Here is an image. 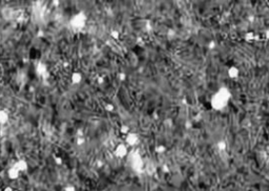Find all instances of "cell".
Wrapping results in <instances>:
<instances>
[{
	"instance_id": "14",
	"label": "cell",
	"mask_w": 269,
	"mask_h": 191,
	"mask_svg": "<svg viewBox=\"0 0 269 191\" xmlns=\"http://www.w3.org/2000/svg\"><path fill=\"white\" fill-rule=\"evenodd\" d=\"M3 191H14V190H13L12 187H5V188L3 189Z\"/></svg>"
},
{
	"instance_id": "11",
	"label": "cell",
	"mask_w": 269,
	"mask_h": 191,
	"mask_svg": "<svg viewBox=\"0 0 269 191\" xmlns=\"http://www.w3.org/2000/svg\"><path fill=\"white\" fill-rule=\"evenodd\" d=\"M2 14L7 19H11L12 17H13V11H11V9H4L2 11Z\"/></svg>"
},
{
	"instance_id": "4",
	"label": "cell",
	"mask_w": 269,
	"mask_h": 191,
	"mask_svg": "<svg viewBox=\"0 0 269 191\" xmlns=\"http://www.w3.org/2000/svg\"><path fill=\"white\" fill-rule=\"evenodd\" d=\"M115 154L118 158H125L128 154V146L125 143H121L115 148Z\"/></svg>"
},
{
	"instance_id": "15",
	"label": "cell",
	"mask_w": 269,
	"mask_h": 191,
	"mask_svg": "<svg viewBox=\"0 0 269 191\" xmlns=\"http://www.w3.org/2000/svg\"><path fill=\"white\" fill-rule=\"evenodd\" d=\"M106 109H107V110H113V109H114V106L107 105V106H106Z\"/></svg>"
},
{
	"instance_id": "16",
	"label": "cell",
	"mask_w": 269,
	"mask_h": 191,
	"mask_svg": "<svg viewBox=\"0 0 269 191\" xmlns=\"http://www.w3.org/2000/svg\"><path fill=\"white\" fill-rule=\"evenodd\" d=\"M56 161H57V164H61V163H62V160H61V158H57V159H56Z\"/></svg>"
},
{
	"instance_id": "6",
	"label": "cell",
	"mask_w": 269,
	"mask_h": 191,
	"mask_svg": "<svg viewBox=\"0 0 269 191\" xmlns=\"http://www.w3.org/2000/svg\"><path fill=\"white\" fill-rule=\"evenodd\" d=\"M14 167L17 169V170L19 171V172H23V171H26L28 168V163H26V161H23V160H20V161L16 162V164L14 165Z\"/></svg>"
},
{
	"instance_id": "12",
	"label": "cell",
	"mask_w": 269,
	"mask_h": 191,
	"mask_svg": "<svg viewBox=\"0 0 269 191\" xmlns=\"http://www.w3.org/2000/svg\"><path fill=\"white\" fill-rule=\"evenodd\" d=\"M238 74H239V70H238L237 68H235V67H230L229 68V76L230 77L235 78V77H237Z\"/></svg>"
},
{
	"instance_id": "5",
	"label": "cell",
	"mask_w": 269,
	"mask_h": 191,
	"mask_svg": "<svg viewBox=\"0 0 269 191\" xmlns=\"http://www.w3.org/2000/svg\"><path fill=\"white\" fill-rule=\"evenodd\" d=\"M139 142V137L137 136V134H130V132H128L127 134V137L126 139H125V144H126L127 146H136V144Z\"/></svg>"
},
{
	"instance_id": "13",
	"label": "cell",
	"mask_w": 269,
	"mask_h": 191,
	"mask_svg": "<svg viewBox=\"0 0 269 191\" xmlns=\"http://www.w3.org/2000/svg\"><path fill=\"white\" fill-rule=\"evenodd\" d=\"M64 191H76V188L74 186H71V185H69V186H66L64 188Z\"/></svg>"
},
{
	"instance_id": "9",
	"label": "cell",
	"mask_w": 269,
	"mask_h": 191,
	"mask_svg": "<svg viewBox=\"0 0 269 191\" xmlns=\"http://www.w3.org/2000/svg\"><path fill=\"white\" fill-rule=\"evenodd\" d=\"M9 121V113L7 110H0V125H4Z\"/></svg>"
},
{
	"instance_id": "10",
	"label": "cell",
	"mask_w": 269,
	"mask_h": 191,
	"mask_svg": "<svg viewBox=\"0 0 269 191\" xmlns=\"http://www.w3.org/2000/svg\"><path fill=\"white\" fill-rule=\"evenodd\" d=\"M36 70H37V74L40 75V76H43L44 74L46 73V67L45 65L43 64V63H39L37 66V68H36Z\"/></svg>"
},
{
	"instance_id": "7",
	"label": "cell",
	"mask_w": 269,
	"mask_h": 191,
	"mask_svg": "<svg viewBox=\"0 0 269 191\" xmlns=\"http://www.w3.org/2000/svg\"><path fill=\"white\" fill-rule=\"evenodd\" d=\"M19 175H20V172H19L18 170H17L16 168H15L14 166L12 167V168H9V170H7V176L11 179V180H17L19 177Z\"/></svg>"
},
{
	"instance_id": "1",
	"label": "cell",
	"mask_w": 269,
	"mask_h": 191,
	"mask_svg": "<svg viewBox=\"0 0 269 191\" xmlns=\"http://www.w3.org/2000/svg\"><path fill=\"white\" fill-rule=\"evenodd\" d=\"M231 99V92L226 87H222L214 94L210 100V105L216 110H222L229 104V101Z\"/></svg>"
},
{
	"instance_id": "2",
	"label": "cell",
	"mask_w": 269,
	"mask_h": 191,
	"mask_svg": "<svg viewBox=\"0 0 269 191\" xmlns=\"http://www.w3.org/2000/svg\"><path fill=\"white\" fill-rule=\"evenodd\" d=\"M127 158H128L129 165H130V167L133 169V170L139 171V170H141V169L143 168L144 163H143L142 157H141L140 154H139L138 151H135V150H133V151L128 152V154H127Z\"/></svg>"
},
{
	"instance_id": "8",
	"label": "cell",
	"mask_w": 269,
	"mask_h": 191,
	"mask_svg": "<svg viewBox=\"0 0 269 191\" xmlns=\"http://www.w3.org/2000/svg\"><path fill=\"white\" fill-rule=\"evenodd\" d=\"M71 80L73 82V84H79L82 81V74L79 73V71H75V73L71 74Z\"/></svg>"
},
{
	"instance_id": "3",
	"label": "cell",
	"mask_w": 269,
	"mask_h": 191,
	"mask_svg": "<svg viewBox=\"0 0 269 191\" xmlns=\"http://www.w3.org/2000/svg\"><path fill=\"white\" fill-rule=\"evenodd\" d=\"M85 22H86V16L82 12L73 16V18L71 19V25L75 30H81L85 25Z\"/></svg>"
}]
</instances>
